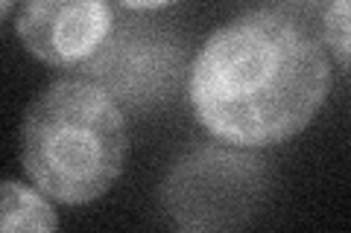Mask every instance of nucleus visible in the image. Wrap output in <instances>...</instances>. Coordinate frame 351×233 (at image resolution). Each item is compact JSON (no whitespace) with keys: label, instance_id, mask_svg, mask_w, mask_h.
<instances>
[{"label":"nucleus","instance_id":"1","mask_svg":"<svg viewBox=\"0 0 351 233\" xmlns=\"http://www.w3.org/2000/svg\"><path fill=\"white\" fill-rule=\"evenodd\" d=\"M328 91L322 47L272 9H255L211 32L188 79L196 123L234 149L295 137L319 114Z\"/></svg>","mask_w":351,"mask_h":233},{"label":"nucleus","instance_id":"2","mask_svg":"<svg viewBox=\"0 0 351 233\" xmlns=\"http://www.w3.org/2000/svg\"><path fill=\"white\" fill-rule=\"evenodd\" d=\"M129 126L94 79H59L29 102L21 126V166L59 204H91L126 166Z\"/></svg>","mask_w":351,"mask_h":233},{"label":"nucleus","instance_id":"3","mask_svg":"<svg viewBox=\"0 0 351 233\" xmlns=\"http://www.w3.org/2000/svg\"><path fill=\"white\" fill-rule=\"evenodd\" d=\"M267 169L246 152L199 146L170 169L161 202L182 230H232L258 210Z\"/></svg>","mask_w":351,"mask_h":233},{"label":"nucleus","instance_id":"4","mask_svg":"<svg viewBox=\"0 0 351 233\" xmlns=\"http://www.w3.org/2000/svg\"><path fill=\"white\" fill-rule=\"evenodd\" d=\"M15 32L38 61L76 68L112 38L114 9L108 0H21Z\"/></svg>","mask_w":351,"mask_h":233},{"label":"nucleus","instance_id":"5","mask_svg":"<svg viewBox=\"0 0 351 233\" xmlns=\"http://www.w3.org/2000/svg\"><path fill=\"white\" fill-rule=\"evenodd\" d=\"M88 73L112 96L132 105H147L167 96L179 73V50L156 29L129 27L88 61Z\"/></svg>","mask_w":351,"mask_h":233},{"label":"nucleus","instance_id":"6","mask_svg":"<svg viewBox=\"0 0 351 233\" xmlns=\"http://www.w3.org/2000/svg\"><path fill=\"white\" fill-rule=\"evenodd\" d=\"M0 228L6 233H18V230H56L59 219L56 210L50 207V202L44 198V193L29 190V187L18 184V181H6L3 184V221Z\"/></svg>","mask_w":351,"mask_h":233},{"label":"nucleus","instance_id":"7","mask_svg":"<svg viewBox=\"0 0 351 233\" xmlns=\"http://www.w3.org/2000/svg\"><path fill=\"white\" fill-rule=\"evenodd\" d=\"M322 38L334 59L351 70V0H331L322 18Z\"/></svg>","mask_w":351,"mask_h":233},{"label":"nucleus","instance_id":"8","mask_svg":"<svg viewBox=\"0 0 351 233\" xmlns=\"http://www.w3.org/2000/svg\"><path fill=\"white\" fill-rule=\"evenodd\" d=\"M123 9H132V12H158V9H167L179 0H117Z\"/></svg>","mask_w":351,"mask_h":233},{"label":"nucleus","instance_id":"9","mask_svg":"<svg viewBox=\"0 0 351 233\" xmlns=\"http://www.w3.org/2000/svg\"><path fill=\"white\" fill-rule=\"evenodd\" d=\"M15 3H21V0H3V3H0V12H3V18H9V15H12Z\"/></svg>","mask_w":351,"mask_h":233}]
</instances>
